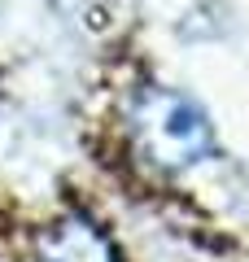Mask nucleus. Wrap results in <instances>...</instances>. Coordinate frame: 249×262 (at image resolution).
<instances>
[{"label":"nucleus","mask_w":249,"mask_h":262,"mask_svg":"<svg viewBox=\"0 0 249 262\" xmlns=\"http://www.w3.org/2000/svg\"><path fill=\"white\" fill-rule=\"evenodd\" d=\"M31 262H118V253H114L110 236L88 219H61L39 232Z\"/></svg>","instance_id":"obj_2"},{"label":"nucleus","mask_w":249,"mask_h":262,"mask_svg":"<svg viewBox=\"0 0 249 262\" xmlns=\"http://www.w3.org/2000/svg\"><path fill=\"white\" fill-rule=\"evenodd\" d=\"M131 131H136V144L149 162L166 170H179V166H193L201 162L205 153L214 149V131L210 118L197 110L188 96L179 92H144L131 110Z\"/></svg>","instance_id":"obj_1"}]
</instances>
